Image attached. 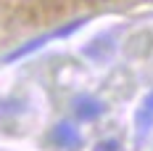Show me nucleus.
Wrapping results in <instances>:
<instances>
[{"label":"nucleus","mask_w":153,"mask_h":151,"mask_svg":"<svg viewBox=\"0 0 153 151\" xmlns=\"http://www.w3.org/2000/svg\"><path fill=\"white\" fill-rule=\"evenodd\" d=\"M50 140L63 151H76L82 146V135L76 133L74 125H69V122H61V125H56L53 127V133H50Z\"/></svg>","instance_id":"obj_1"},{"label":"nucleus","mask_w":153,"mask_h":151,"mask_svg":"<svg viewBox=\"0 0 153 151\" xmlns=\"http://www.w3.org/2000/svg\"><path fill=\"white\" fill-rule=\"evenodd\" d=\"M74 114L79 119H95V117L103 114V104L95 101V98H90V95H82V98L74 101Z\"/></svg>","instance_id":"obj_2"},{"label":"nucleus","mask_w":153,"mask_h":151,"mask_svg":"<svg viewBox=\"0 0 153 151\" xmlns=\"http://www.w3.org/2000/svg\"><path fill=\"white\" fill-rule=\"evenodd\" d=\"M95 151H119V143L116 140H100L95 146Z\"/></svg>","instance_id":"obj_3"},{"label":"nucleus","mask_w":153,"mask_h":151,"mask_svg":"<svg viewBox=\"0 0 153 151\" xmlns=\"http://www.w3.org/2000/svg\"><path fill=\"white\" fill-rule=\"evenodd\" d=\"M143 109H145V111H151V114H153V93L148 95V98H145V104H143Z\"/></svg>","instance_id":"obj_4"}]
</instances>
